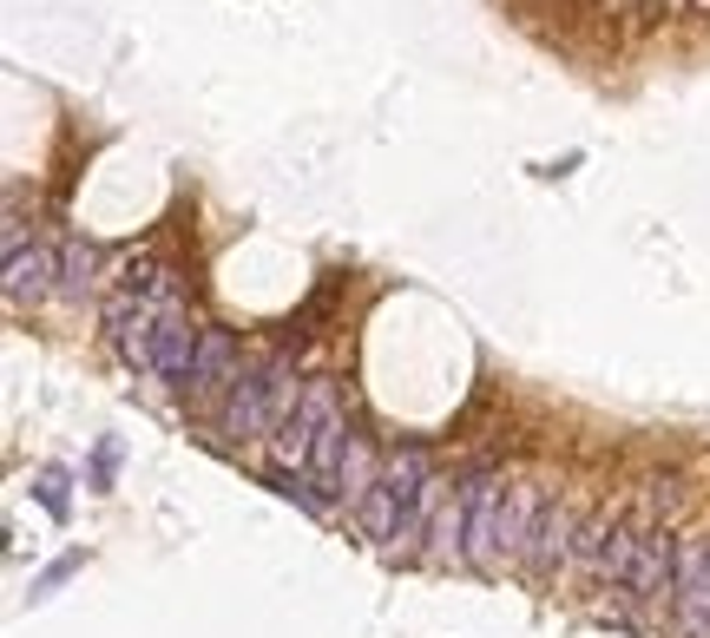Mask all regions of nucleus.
Listing matches in <instances>:
<instances>
[{
	"label": "nucleus",
	"mask_w": 710,
	"mask_h": 638,
	"mask_svg": "<svg viewBox=\"0 0 710 638\" xmlns=\"http://www.w3.org/2000/svg\"><path fill=\"white\" fill-rule=\"evenodd\" d=\"M303 382L309 375H296V355L277 350V355H250L244 362V375H237V389H230V402H224V415L211 422V434L224 448H270V434L289 422V409L303 402Z\"/></svg>",
	"instance_id": "nucleus-1"
},
{
	"label": "nucleus",
	"mask_w": 710,
	"mask_h": 638,
	"mask_svg": "<svg viewBox=\"0 0 710 638\" xmlns=\"http://www.w3.org/2000/svg\"><path fill=\"white\" fill-rule=\"evenodd\" d=\"M454 488L467 500V572H481V579L513 572V560H506V494H513L506 468L474 461V468L454 474Z\"/></svg>",
	"instance_id": "nucleus-2"
},
{
	"label": "nucleus",
	"mask_w": 710,
	"mask_h": 638,
	"mask_svg": "<svg viewBox=\"0 0 710 638\" xmlns=\"http://www.w3.org/2000/svg\"><path fill=\"white\" fill-rule=\"evenodd\" d=\"M349 415V402H343V382L336 375H309L303 382V402L289 409V422L270 434V448H264V461H284V468H303L309 461V448L329 434V428Z\"/></svg>",
	"instance_id": "nucleus-3"
},
{
	"label": "nucleus",
	"mask_w": 710,
	"mask_h": 638,
	"mask_svg": "<svg viewBox=\"0 0 710 638\" xmlns=\"http://www.w3.org/2000/svg\"><path fill=\"white\" fill-rule=\"evenodd\" d=\"M244 362H250V355L237 350V336H230L224 323H205L198 369H191V382H185L178 409H185V415H198V422H217V415H224V402H230V389H237V375H244Z\"/></svg>",
	"instance_id": "nucleus-4"
},
{
	"label": "nucleus",
	"mask_w": 710,
	"mask_h": 638,
	"mask_svg": "<svg viewBox=\"0 0 710 638\" xmlns=\"http://www.w3.org/2000/svg\"><path fill=\"white\" fill-rule=\"evenodd\" d=\"M165 310L171 303H151V296H132V289L106 296V336H112L119 362L145 382H158V323H165Z\"/></svg>",
	"instance_id": "nucleus-5"
},
{
	"label": "nucleus",
	"mask_w": 710,
	"mask_h": 638,
	"mask_svg": "<svg viewBox=\"0 0 710 638\" xmlns=\"http://www.w3.org/2000/svg\"><path fill=\"white\" fill-rule=\"evenodd\" d=\"M671 626L684 638H710V533H684V540H678Z\"/></svg>",
	"instance_id": "nucleus-6"
},
{
	"label": "nucleus",
	"mask_w": 710,
	"mask_h": 638,
	"mask_svg": "<svg viewBox=\"0 0 710 638\" xmlns=\"http://www.w3.org/2000/svg\"><path fill=\"white\" fill-rule=\"evenodd\" d=\"M579 513H572L566 494L546 500V513H540V527H533V547H526V560H520V572L526 579H540V586H553L560 572L572 567V547H579Z\"/></svg>",
	"instance_id": "nucleus-7"
},
{
	"label": "nucleus",
	"mask_w": 710,
	"mask_h": 638,
	"mask_svg": "<svg viewBox=\"0 0 710 638\" xmlns=\"http://www.w3.org/2000/svg\"><path fill=\"white\" fill-rule=\"evenodd\" d=\"M678 540L684 533H671V527H651L639 547V567L625 579V599L639 606V612H664L671 606V586H678Z\"/></svg>",
	"instance_id": "nucleus-8"
},
{
	"label": "nucleus",
	"mask_w": 710,
	"mask_h": 638,
	"mask_svg": "<svg viewBox=\"0 0 710 638\" xmlns=\"http://www.w3.org/2000/svg\"><path fill=\"white\" fill-rule=\"evenodd\" d=\"M47 296H60V251L27 237V244L7 251V310H33Z\"/></svg>",
	"instance_id": "nucleus-9"
},
{
	"label": "nucleus",
	"mask_w": 710,
	"mask_h": 638,
	"mask_svg": "<svg viewBox=\"0 0 710 638\" xmlns=\"http://www.w3.org/2000/svg\"><path fill=\"white\" fill-rule=\"evenodd\" d=\"M198 343H205V323L191 316V303H171L165 323H158V382L171 395H185V382L198 369Z\"/></svg>",
	"instance_id": "nucleus-10"
},
{
	"label": "nucleus",
	"mask_w": 710,
	"mask_h": 638,
	"mask_svg": "<svg viewBox=\"0 0 710 638\" xmlns=\"http://www.w3.org/2000/svg\"><path fill=\"white\" fill-rule=\"evenodd\" d=\"M382 468H388V448L368 434V422H355L349 434V454H343V474H336V507H362V500L382 488Z\"/></svg>",
	"instance_id": "nucleus-11"
},
{
	"label": "nucleus",
	"mask_w": 710,
	"mask_h": 638,
	"mask_svg": "<svg viewBox=\"0 0 710 638\" xmlns=\"http://www.w3.org/2000/svg\"><path fill=\"white\" fill-rule=\"evenodd\" d=\"M349 520H355V533H362L368 547H388V553H395V540H402V494L382 481V488L349 513Z\"/></svg>",
	"instance_id": "nucleus-12"
},
{
	"label": "nucleus",
	"mask_w": 710,
	"mask_h": 638,
	"mask_svg": "<svg viewBox=\"0 0 710 638\" xmlns=\"http://www.w3.org/2000/svg\"><path fill=\"white\" fill-rule=\"evenodd\" d=\"M86 289H99V244L92 237H67V251H60V296L86 303Z\"/></svg>",
	"instance_id": "nucleus-13"
},
{
	"label": "nucleus",
	"mask_w": 710,
	"mask_h": 638,
	"mask_svg": "<svg viewBox=\"0 0 710 638\" xmlns=\"http://www.w3.org/2000/svg\"><path fill=\"white\" fill-rule=\"evenodd\" d=\"M264 488H277L284 500H296V507H303V513H316V520H329V513H336V500L323 494V488H316V481H309L303 468H284V461H264Z\"/></svg>",
	"instance_id": "nucleus-14"
},
{
	"label": "nucleus",
	"mask_w": 710,
	"mask_h": 638,
	"mask_svg": "<svg viewBox=\"0 0 710 638\" xmlns=\"http://www.w3.org/2000/svg\"><path fill=\"white\" fill-rule=\"evenodd\" d=\"M67 488H72L67 468H40V474H33V494H40V507H47L53 520H67V513H72V494H67Z\"/></svg>",
	"instance_id": "nucleus-15"
},
{
	"label": "nucleus",
	"mask_w": 710,
	"mask_h": 638,
	"mask_svg": "<svg viewBox=\"0 0 710 638\" xmlns=\"http://www.w3.org/2000/svg\"><path fill=\"white\" fill-rule=\"evenodd\" d=\"M112 468H119V441L106 434V441L92 448V474H86V488H92V494H106V488H112Z\"/></svg>",
	"instance_id": "nucleus-16"
},
{
	"label": "nucleus",
	"mask_w": 710,
	"mask_h": 638,
	"mask_svg": "<svg viewBox=\"0 0 710 638\" xmlns=\"http://www.w3.org/2000/svg\"><path fill=\"white\" fill-rule=\"evenodd\" d=\"M72 572H79V553H67V560H53V567H47L40 579H33V599H47V592H53L60 579H72Z\"/></svg>",
	"instance_id": "nucleus-17"
}]
</instances>
